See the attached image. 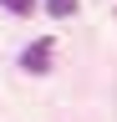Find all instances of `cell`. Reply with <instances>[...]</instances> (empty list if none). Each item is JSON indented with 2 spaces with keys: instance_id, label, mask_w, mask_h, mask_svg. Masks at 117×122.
<instances>
[{
  "instance_id": "3",
  "label": "cell",
  "mask_w": 117,
  "mask_h": 122,
  "mask_svg": "<svg viewBox=\"0 0 117 122\" xmlns=\"http://www.w3.org/2000/svg\"><path fill=\"white\" fill-rule=\"evenodd\" d=\"M0 5H5L10 15H31V10H36V0H0Z\"/></svg>"
},
{
  "instance_id": "1",
  "label": "cell",
  "mask_w": 117,
  "mask_h": 122,
  "mask_svg": "<svg viewBox=\"0 0 117 122\" xmlns=\"http://www.w3.org/2000/svg\"><path fill=\"white\" fill-rule=\"evenodd\" d=\"M20 66L25 71H51V41H36V46H25V51H20Z\"/></svg>"
},
{
  "instance_id": "2",
  "label": "cell",
  "mask_w": 117,
  "mask_h": 122,
  "mask_svg": "<svg viewBox=\"0 0 117 122\" xmlns=\"http://www.w3.org/2000/svg\"><path fill=\"white\" fill-rule=\"evenodd\" d=\"M41 10L56 15V20H71V15H76V0H41Z\"/></svg>"
}]
</instances>
